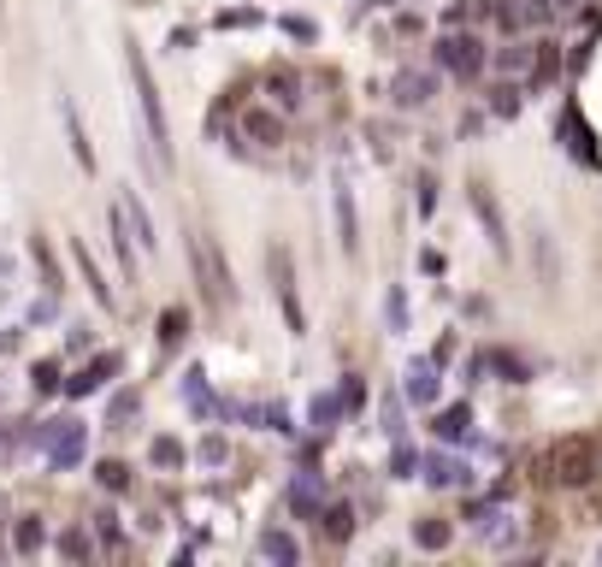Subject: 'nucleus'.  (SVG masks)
<instances>
[{
    "label": "nucleus",
    "mask_w": 602,
    "mask_h": 567,
    "mask_svg": "<svg viewBox=\"0 0 602 567\" xmlns=\"http://www.w3.org/2000/svg\"><path fill=\"white\" fill-rule=\"evenodd\" d=\"M125 71H130V89H136V113H142V125H148V142H154V160L171 166V125H166V107H160L154 71H148L136 42H125Z\"/></svg>",
    "instance_id": "1"
},
{
    "label": "nucleus",
    "mask_w": 602,
    "mask_h": 567,
    "mask_svg": "<svg viewBox=\"0 0 602 567\" xmlns=\"http://www.w3.org/2000/svg\"><path fill=\"white\" fill-rule=\"evenodd\" d=\"M544 473L555 484H573V491H579V484H590V479H597V443L579 438V432H573V438H555V443H549V455H544Z\"/></svg>",
    "instance_id": "2"
},
{
    "label": "nucleus",
    "mask_w": 602,
    "mask_h": 567,
    "mask_svg": "<svg viewBox=\"0 0 602 567\" xmlns=\"http://www.w3.org/2000/svg\"><path fill=\"white\" fill-rule=\"evenodd\" d=\"M189 249H196V272H201V290H207V296L219 301V308H237V284H231V266H224L219 242H213L207 231H201V237L189 242Z\"/></svg>",
    "instance_id": "3"
},
{
    "label": "nucleus",
    "mask_w": 602,
    "mask_h": 567,
    "mask_svg": "<svg viewBox=\"0 0 602 567\" xmlns=\"http://www.w3.org/2000/svg\"><path fill=\"white\" fill-rule=\"evenodd\" d=\"M437 65L455 71V77H478V65H484V42H478V36H443V42H437Z\"/></svg>",
    "instance_id": "4"
},
{
    "label": "nucleus",
    "mask_w": 602,
    "mask_h": 567,
    "mask_svg": "<svg viewBox=\"0 0 602 567\" xmlns=\"http://www.w3.org/2000/svg\"><path fill=\"white\" fill-rule=\"evenodd\" d=\"M83 425L77 420H54L48 425V461H54V467H77V461H83Z\"/></svg>",
    "instance_id": "5"
},
{
    "label": "nucleus",
    "mask_w": 602,
    "mask_h": 567,
    "mask_svg": "<svg viewBox=\"0 0 602 567\" xmlns=\"http://www.w3.org/2000/svg\"><path fill=\"white\" fill-rule=\"evenodd\" d=\"M272 278H278V301H284L290 331H308V313H301V301H295V272H290V255H284V249H272Z\"/></svg>",
    "instance_id": "6"
},
{
    "label": "nucleus",
    "mask_w": 602,
    "mask_h": 567,
    "mask_svg": "<svg viewBox=\"0 0 602 567\" xmlns=\"http://www.w3.org/2000/svg\"><path fill=\"white\" fill-rule=\"evenodd\" d=\"M390 95H396V107H425L432 100V71H396Z\"/></svg>",
    "instance_id": "7"
},
{
    "label": "nucleus",
    "mask_w": 602,
    "mask_h": 567,
    "mask_svg": "<svg viewBox=\"0 0 602 567\" xmlns=\"http://www.w3.org/2000/svg\"><path fill=\"white\" fill-rule=\"evenodd\" d=\"M112 372H118V354H100V361H89L77 379H65V397H89V390H100Z\"/></svg>",
    "instance_id": "8"
},
{
    "label": "nucleus",
    "mask_w": 602,
    "mask_h": 567,
    "mask_svg": "<svg viewBox=\"0 0 602 567\" xmlns=\"http://www.w3.org/2000/svg\"><path fill=\"white\" fill-rule=\"evenodd\" d=\"M266 95H272V107H278V113H295V107H301V77H295V71H266Z\"/></svg>",
    "instance_id": "9"
},
{
    "label": "nucleus",
    "mask_w": 602,
    "mask_h": 567,
    "mask_svg": "<svg viewBox=\"0 0 602 567\" xmlns=\"http://www.w3.org/2000/svg\"><path fill=\"white\" fill-rule=\"evenodd\" d=\"M59 118H65V136H71V154H77V166H83V171H95V148H89L83 118H77V107H71V100H59Z\"/></svg>",
    "instance_id": "10"
},
{
    "label": "nucleus",
    "mask_w": 602,
    "mask_h": 567,
    "mask_svg": "<svg viewBox=\"0 0 602 567\" xmlns=\"http://www.w3.org/2000/svg\"><path fill=\"white\" fill-rule=\"evenodd\" d=\"M242 125H249V136L266 142V148H278V142H284V113H272V107H249Z\"/></svg>",
    "instance_id": "11"
},
{
    "label": "nucleus",
    "mask_w": 602,
    "mask_h": 567,
    "mask_svg": "<svg viewBox=\"0 0 602 567\" xmlns=\"http://www.w3.org/2000/svg\"><path fill=\"white\" fill-rule=\"evenodd\" d=\"M107 231H112V255H118V266L136 272V249H130V225H125V207L107 213Z\"/></svg>",
    "instance_id": "12"
},
{
    "label": "nucleus",
    "mask_w": 602,
    "mask_h": 567,
    "mask_svg": "<svg viewBox=\"0 0 602 567\" xmlns=\"http://www.w3.org/2000/svg\"><path fill=\"white\" fill-rule=\"evenodd\" d=\"M407 397L437 402V361H414V367H407Z\"/></svg>",
    "instance_id": "13"
},
{
    "label": "nucleus",
    "mask_w": 602,
    "mask_h": 567,
    "mask_svg": "<svg viewBox=\"0 0 602 567\" xmlns=\"http://www.w3.org/2000/svg\"><path fill=\"white\" fill-rule=\"evenodd\" d=\"M118 207H125V225L136 231V242H142V249H154L160 237H154V219H148V207H142L136 196H125V201H118Z\"/></svg>",
    "instance_id": "14"
},
{
    "label": "nucleus",
    "mask_w": 602,
    "mask_h": 567,
    "mask_svg": "<svg viewBox=\"0 0 602 567\" xmlns=\"http://www.w3.org/2000/svg\"><path fill=\"white\" fill-rule=\"evenodd\" d=\"M71 255H77V266H83V278H89V290H95V301L100 308H112V284L100 278V266H95V255H89L83 242H71Z\"/></svg>",
    "instance_id": "15"
},
{
    "label": "nucleus",
    "mask_w": 602,
    "mask_h": 567,
    "mask_svg": "<svg viewBox=\"0 0 602 567\" xmlns=\"http://www.w3.org/2000/svg\"><path fill=\"white\" fill-rule=\"evenodd\" d=\"M336 237H343V249H354V242H361V231H354V201H349V184H336Z\"/></svg>",
    "instance_id": "16"
},
{
    "label": "nucleus",
    "mask_w": 602,
    "mask_h": 567,
    "mask_svg": "<svg viewBox=\"0 0 602 567\" xmlns=\"http://www.w3.org/2000/svg\"><path fill=\"white\" fill-rule=\"evenodd\" d=\"M467 425H473V408H467V402H449V408L437 414V438H467Z\"/></svg>",
    "instance_id": "17"
},
{
    "label": "nucleus",
    "mask_w": 602,
    "mask_h": 567,
    "mask_svg": "<svg viewBox=\"0 0 602 567\" xmlns=\"http://www.w3.org/2000/svg\"><path fill=\"white\" fill-rule=\"evenodd\" d=\"M290 509L295 514H319V479H313V473L290 484Z\"/></svg>",
    "instance_id": "18"
},
{
    "label": "nucleus",
    "mask_w": 602,
    "mask_h": 567,
    "mask_svg": "<svg viewBox=\"0 0 602 567\" xmlns=\"http://www.w3.org/2000/svg\"><path fill=\"white\" fill-rule=\"evenodd\" d=\"M473 201H478V219L491 225V242H496V249H508V237H502V213H496V201L484 196V184H473Z\"/></svg>",
    "instance_id": "19"
},
{
    "label": "nucleus",
    "mask_w": 602,
    "mask_h": 567,
    "mask_svg": "<svg viewBox=\"0 0 602 567\" xmlns=\"http://www.w3.org/2000/svg\"><path fill=\"white\" fill-rule=\"evenodd\" d=\"M183 337H189V313H183V308H171L166 319H160V349H178Z\"/></svg>",
    "instance_id": "20"
},
{
    "label": "nucleus",
    "mask_w": 602,
    "mask_h": 567,
    "mask_svg": "<svg viewBox=\"0 0 602 567\" xmlns=\"http://www.w3.org/2000/svg\"><path fill=\"white\" fill-rule=\"evenodd\" d=\"M425 479H432V484H467V467H461V461L432 455V461H425Z\"/></svg>",
    "instance_id": "21"
},
{
    "label": "nucleus",
    "mask_w": 602,
    "mask_h": 567,
    "mask_svg": "<svg viewBox=\"0 0 602 567\" xmlns=\"http://www.w3.org/2000/svg\"><path fill=\"white\" fill-rule=\"evenodd\" d=\"M414 544H420V550H443V544H449V526L443 520H420V526H414Z\"/></svg>",
    "instance_id": "22"
},
{
    "label": "nucleus",
    "mask_w": 602,
    "mask_h": 567,
    "mask_svg": "<svg viewBox=\"0 0 602 567\" xmlns=\"http://www.w3.org/2000/svg\"><path fill=\"white\" fill-rule=\"evenodd\" d=\"M95 479L107 484V491H130V467H125V461H100Z\"/></svg>",
    "instance_id": "23"
},
{
    "label": "nucleus",
    "mask_w": 602,
    "mask_h": 567,
    "mask_svg": "<svg viewBox=\"0 0 602 567\" xmlns=\"http://www.w3.org/2000/svg\"><path fill=\"white\" fill-rule=\"evenodd\" d=\"M42 538H48V532H42V520H18V532H13V544H18V550H42Z\"/></svg>",
    "instance_id": "24"
},
{
    "label": "nucleus",
    "mask_w": 602,
    "mask_h": 567,
    "mask_svg": "<svg viewBox=\"0 0 602 567\" xmlns=\"http://www.w3.org/2000/svg\"><path fill=\"white\" fill-rule=\"evenodd\" d=\"M478 538H484V544H508V538H514V526H508V514H491V520L478 526Z\"/></svg>",
    "instance_id": "25"
},
{
    "label": "nucleus",
    "mask_w": 602,
    "mask_h": 567,
    "mask_svg": "<svg viewBox=\"0 0 602 567\" xmlns=\"http://www.w3.org/2000/svg\"><path fill=\"white\" fill-rule=\"evenodd\" d=\"M325 532H331V538H349L354 532V509H325Z\"/></svg>",
    "instance_id": "26"
},
{
    "label": "nucleus",
    "mask_w": 602,
    "mask_h": 567,
    "mask_svg": "<svg viewBox=\"0 0 602 567\" xmlns=\"http://www.w3.org/2000/svg\"><path fill=\"white\" fill-rule=\"evenodd\" d=\"M260 550H266L272 562H295V544L284 538V532H266V538H260Z\"/></svg>",
    "instance_id": "27"
},
{
    "label": "nucleus",
    "mask_w": 602,
    "mask_h": 567,
    "mask_svg": "<svg viewBox=\"0 0 602 567\" xmlns=\"http://www.w3.org/2000/svg\"><path fill=\"white\" fill-rule=\"evenodd\" d=\"M183 461V443H171V438H154V467H178Z\"/></svg>",
    "instance_id": "28"
},
{
    "label": "nucleus",
    "mask_w": 602,
    "mask_h": 567,
    "mask_svg": "<svg viewBox=\"0 0 602 567\" xmlns=\"http://www.w3.org/2000/svg\"><path fill=\"white\" fill-rule=\"evenodd\" d=\"M414 467H420V455L407 449V443H396V461H390V473H396V479H407Z\"/></svg>",
    "instance_id": "29"
},
{
    "label": "nucleus",
    "mask_w": 602,
    "mask_h": 567,
    "mask_svg": "<svg viewBox=\"0 0 602 567\" xmlns=\"http://www.w3.org/2000/svg\"><path fill=\"white\" fill-rule=\"evenodd\" d=\"M491 107H496V118H514V113H519L514 89H491Z\"/></svg>",
    "instance_id": "30"
},
{
    "label": "nucleus",
    "mask_w": 602,
    "mask_h": 567,
    "mask_svg": "<svg viewBox=\"0 0 602 567\" xmlns=\"http://www.w3.org/2000/svg\"><path fill=\"white\" fill-rule=\"evenodd\" d=\"M336 402H343V408H361V402H366L361 379H343V390H336Z\"/></svg>",
    "instance_id": "31"
},
{
    "label": "nucleus",
    "mask_w": 602,
    "mask_h": 567,
    "mask_svg": "<svg viewBox=\"0 0 602 567\" xmlns=\"http://www.w3.org/2000/svg\"><path fill=\"white\" fill-rule=\"evenodd\" d=\"M36 390H42V397H48V390H59V367H54V361L36 367Z\"/></svg>",
    "instance_id": "32"
},
{
    "label": "nucleus",
    "mask_w": 602,
    "mask_h": 567,
    "mask_svg": "<svg viewBox=\"0 0 602 567\" xmlns=\"http://www.w3.org/2000/svg\"><path fill=\"white\" fill-rule=\"evenodd\" d=\"M336 414H343V402H336V397H319V402H313V420H319V425H331Z\"/></svg>",
    "instance_id": "33"
},
{
    "label": "nucleus",
    "mask_w": 602,
    "mask_h": 567,
    "mask_svg": "<svg viewBox=\"0 0 602 567\" xmlns=\"http://www.w3.org/2000/svg\"><path fill=\"white\" fill-rule=\"evenodd\" d=\"M130 414H136V390H125V397L112 402V420H130Z\"/></svg>",
    "instance_id": "34"
},
{
    "label": "nucleus",
    "mask_w": 602,
    "mask_h": 567,
    "mask_svg": "<svg viewBox=\"0 0 602 567\" xmlns=\"http://www.w3.org/2000/svg\"><path fill=\"white\" fill-rule=\"evenodd\" d=\"M201 461H213V467H219V461H224V438H207V443H201Z\"/></svg>",
    "instance_id": "35"
},
{
    "label": "nucleus",
    "mask_w": 602,
    "mask_h": 567,
    "mask_svg": "<svg viewBox=\"0 0 602 567\" xmlns=\"http://www.w3.org/2000/svg\"><path fill=\"white\" fill-rule=\"evenodd\" d=\"M59 550H65V555H89V538H83V532H71V538L59 544Z\"/></svg>",
    "instance_id": "36"
},
{
    "label": "nucleus",
    "mask_w": 602,
    "mask_h": 567,
    "mask_svg": "<svg viewBox=\"0 0 602 567\" xmlns=\"http://www.w3.org/2000/svg\"><path fill=\"white\" fill-rule=\"evenodd\" d=\"M407 319V301H402V290H390V326H402Z\"/></svg>",
    "instance_id": "37"
}]
</instances>
